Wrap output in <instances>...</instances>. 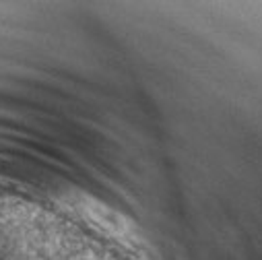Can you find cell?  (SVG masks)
<instances>
[{
  "label": "cell",
  "instance_id": "1",
  "mask_svg": "<svg viewBox=\"0 0 262 260\" xmlns=\"http://www.w3.org/2000/svg\"><path fill=\"white\" fill-rule=\"evenodd\" d=\"M0 260H120L73 221L0 190Z\"/></svg>",
  "mask_w": 262,
  "mask_h": 260
}]
</instances>
